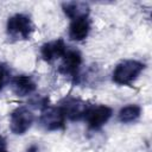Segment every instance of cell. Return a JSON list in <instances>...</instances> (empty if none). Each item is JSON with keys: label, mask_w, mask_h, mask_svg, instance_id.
<instances>
[{"label": "cell", "mask_w": 152, "mask_h": 152, "mask_svg": "<svg viewBox=\"0 0 152 152\" xmlns=\"http://www.w3.org/2000/svg\"><path fill=\"white\" fill-rule=\"evenodd\" d=\"M12 90L15 95L18 96H28L32 93L36 91L37 89V84L34 82V80L31 76L27 75H18L15 76L12 82Z\"/></svg>", "instance_id": "cell-9"}, {"label": "cell", "mask_w": 152, "mask_h": 152, "mask_svg": "<svg viewBox=\"0 0 152 152\" xmlns=\"http://www.w3.org/2000/svg\"><path fill=\"white\" fill-rule=\"evenodd\" d=\"M63 12L71 20L78 18H88L89 14V5L81 1H69L62 5Z\"/></svg>", "instance_id": "cell-11"}, {"label": "cell", "mask_w": 152, "mask_h": 152, "mask_svg": "<svg viewBox=\"0 0 152 152\" xmlns=\"http://www.w3.org/2000/svg\"><path fill=\"white\" fill-rule=\"evenodd\" d=\"M6 31L8 37L14 40H27L32 36L33 24L28 15L24 13H17L8 18Z\"/></svg>", "instance_id": "cell-2"}, {"label": "cell", "mask_w": 152, "mask_h": 152, "mask_svg": "<svg viewBox=\"0 0 152 152\" xmlns=\"http://www.w3.org/2000/svg\"><path fill=\"white\" fill-rule=\"evenodd\" d=\"M39 124L45 131H58L65 125V116L59 107H46L43 109Z\"/></svg>", "instance_id": "cell-5"}, {"label": "cell", "mask_w": 152, "mask_h": 152, "mask_svg": "<svg viewBox=\"0 0 152 152\" xmlns=\"http://www.w3.org/2000/svg\"><path fill=\"white\" fill-rule=\"evenodd\" d=\"M0 152H7V147H6V140L0 135Z\"/></svg>", "instance_id": "cell-14"}, {"label": "cell", "mask_w": 152, "mask_h": 152, "mask_svg": "<svg viewBox=\"0 0 152 152\" xmlns=\"http://www.w3.org/2000/svg\"><path fill=\"white\" fill-rule=\"evenodd\" d=\"M66 50H68V48L63 39H55V40L48 42L42 45L40 55L45 62L51 63L58 58H62L65 55Z\"/></svg>", "instance_id": "cell-8"}, {"label": "cell", "mask_w": 152, "mask_h": 152, "mask_svg": "<svg viewBox=\"0 0 152 152\" xmlns=\"http://www.w3.org/2000/svg\"><path fill=\"white\" fill-rule=\"evenodd\" d=\"M112 114L113 110L110 107L99 104L89 107L84 115V119L90 129H100L106 122H108V120L112 118Z\"/></svg>", "instance_id": "cell-6"}, {"label": "cell", "mask_w": 152, "mask_h": 152, "mask_svg": "<svg viewBox=\"0 0 152 152\" xmlns=\"http://www.w3.org/2000/svg\"><path fill=\"white\" fill-rule=\"evenodd\" d=\"M10 78H11V71L8 66L4 63H0V90L6 86Z\"/></svg>", "instance_id": "cell-13"}, {"label": "cell", "mask_w": 152, "mask_h": 152, "mask_svg": "<svg viewBox=\"0 0 152 152\" xmlns=\"http://www.w3.org/2000/svg\"><path fill=\"white\" fill-rule=\"evenodd\" d=\"M34 120L32 112L26 107H18L11 113L10 128L14 134L21 135L30 129Z\"/></svg>", "instance_id": "cell-3"}, {"label": "cell", "mask_w": 152, "mask_h": 152, "mask_svg": "<svg viewBox=\"0 0 152 152\" xmlns=\"http://www.w3.org/2000/svg\"><path fill=\"white\" fill-rule=\"evenodd\" d=\"M90 32V21L88 18H78L71 21L69 26V38L81 42L88 37Z\"/></svg>", "instance_id": "cell-10"}, {"label": "cell", "mask_w": 152, "mask_h": 152, "mask_svg": "<svg viewBox=\"0 0 152 152\" xmlns=\"http://www.w3.org/2000/svg\"><path fill=\"white\" fill-rule=\"evenodd\" d=\"M61 110L63 112L65 119L77 121L84 118L89 106L86 101L78 97H65L59 106Z\"/></svg>", "instance_id": "cell-4"}, {"label": "cell", "mask_w": 152, "mask_h": 152, "mask_svg": "<svg viewBox=\"0 0 152 152\" xmlns=\"http://www.w3.org/2000/svg\"><path fill=\"white\" fill-rule=\"evenodd\" d=\"M141 114V107L138 104H128L120 109L118 114V119L122 124H129L139 119Z\"/></svg>", "instance_id": "cell-12"}, {"label": "cell", "mask_w": 152, "mask_h": 152, "mask_svg": "<svg viewBox=\"0 0 152 152\" xmlns=\"http://www.w3.org/2000/svg\"><path fill=\"white\" fill-rule=\"evenodd\" d=\"M144 69L145 64L142 62L135 59H126L115 66L112 74V78L116 84L131 86Z\"/></svg>", "instance_id": "cell-1"}, {"label": "cell", "mask_w": 152, "mask_h": 152, "mask_svg": "<svg viewBox=\"0 0 152 152\" xmlns=\"http://www.w3.org/2000/svg\"><path fill=\"white\" fill-rule=\"evenodd\" d=\"M27 152H38V146L37 145H31L27 148Z\"/></svg>", "instance_id": "cell-15"}, {"label": "cell", "mask_w": 152, "mask_h": 152, "mask_svg": "<svg viewBox=\"0 0 152 152\" xmlns=\"http://www.w3.org/2000/svg\"><path fill=\"white\" fill-rule=\"evenodd\" d=\"M62 63L59 65V72L65 76H71L74 78L78 77V70L82 64V55L78 50L68 49L65 55L62 57Z\"/></svg>", "instance_id": "cell-7"}]
</instances>
